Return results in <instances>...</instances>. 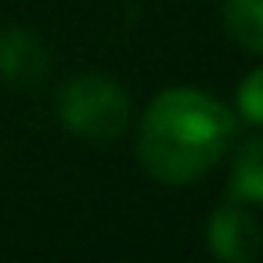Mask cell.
Listing matches in <instances>:
<instances>
[{
	"mask_svg": "<svg viewBox=\"0 0 263 263\" xmlns=\"http://www.w3.org/2000/svg\"><path fill=\"white\" fill-rule=\"evenodd\" d=\"M238 137V116L202 87L159 90L137 123V162L166 187L202 180Z\"/></svg>",
	"mask_w": 263,
	"mask_h": 263,
	"instance_id": "cell-1",
	"label": "cell"
},
{
	"mask_svg": "<svg viewBox=\"0 0 263 263\" xmlns=\"http://www.w3.org/2000/svg\"><path fill=\"white\" fill-rule=\"evenodd\" d=\"M58 123L94 144H108L130 126V90L105 72H76L58 87Z\"/></svg>",
	"mask_w": 263,
	"mask_h": 263,
	"instance_id": "cell-2",
	"label": "cell"
},
{
	"mask_svg": "<svg viewBox=\"0 0 263 263\" xmlns=\"http://www.w3.org/2000/svg\"><path fill=\"white\" fill-rule=\"evenodd\" d=\"M205 245L220 263H256L263 249V227L245 202L227 198L205 220Z\"/></svg>",
	"mask_w": 263,
	"mask_h": 263,
	"instance_id": "cell-3",
	"label": "cell"
},
{
	"mask_svg": "<svg viewBox=\"0 0 263 263\" xmlns=\"http://www.w3.org/2000/svg\"><path fill=\"white\" fill-rule=\"evenodd\" d=\"M51 72V51L40 33L26 26H4L0 29V83L8 87H36Z\"/></svg>",
	"mask_w": 263,
	"mask_h": 263,
	"instance_id": "cell-4",
	"label": "cell"
},
{
	"mask_svg": "<svg viewBox=\"0 0 263 263\" xmlns=\"http://www.w3.org/2000/svg\"><path fill=\"white\" fill-rule=\"evenodd\" d=\"M231 155L227 173V198L245 205H263V134L245 137Z\"/></svg>",
	"mask_w": 263,
	"mask_h": 263,
	"instance_id": "cell-5",
	"label": "cell"
},
{
	"mask_svg": "<svg viewBox=\"0 0 263 263\" xmlns=\"http://www.w3.org/2000/svg\"><path fill=\"white\" fill-rule=\"evenodd\" d=\"M223 29L241 51L263 54V0H223Z\"/></svg>",
	"mask_w": 263,
	"mask_h": 263,
	"instance_id": "cell-6",
	"label": "cell"
},
{
	"mask_svg": "<svg viewBox=\"0 0 263 263\" xmlns=\"http://www.w3.org/2000/svg\"><path fill=\"white\" fill-rule=\"evenodd\" d=\"M234 105H238V116H241L245 123L263 126V65H256V69L238 83Z\"/></svg>",
	"mask_w": 263,
	"mask_h": 263,
	"instance_id": "cell-7",
	"label": "cell"
}]
</instances>
